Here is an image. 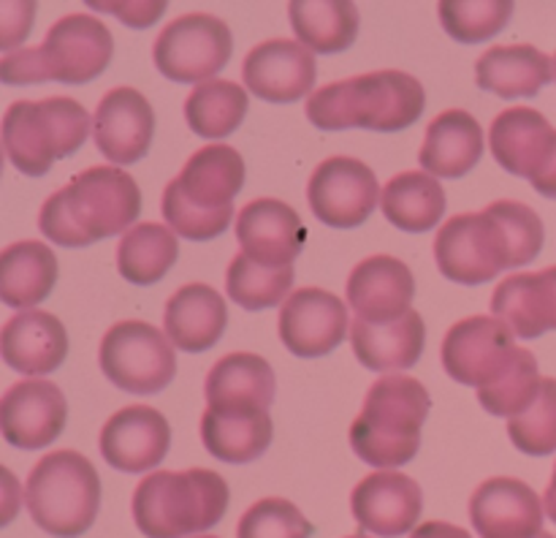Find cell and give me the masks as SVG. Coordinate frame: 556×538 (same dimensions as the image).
<instances>
[{"label":"cell","mask_w":556,"mask_h":538,"mask_svg":"<svg viewBox=\"0 0 556 538\" xmlns=\"http://www.w3.org/2000/svg\"><path fill=\"white\" fill-rule=\"evenodd\" d=\"M228 484L210 467L157 471L134 492V522L147 538H188L215 527L226 516Z\"/></svg>","instance_id":"6"},{"label":"cell","mask_w":556,"mask_h":538,"mask_svg":"<svg viewBox=\"0 0 556 538\" xmlns=\"http://www.w3.org/2000/svg\"><path fill=\"white\" fill-rule=\"evenodd\" d=\"M543 505H546V516L552 522H556V465L552 473V481H548L546 492H543Z\"/></svg>","instance_id":"44"},{"label":"cell","mask_w":556,"mask_h":538,"mask_svg":"<svg viewBox=\"0 0 556 538\" xmlns=\"http://www.w3.org/2000/svg\"><path fill=\"white\" fill-rule=\"evenodd\" d=\"M141 212V190L117 166H90L54 190L38 212V228L63 248H87L103 237L130 232Z\"/></svg>","instance_id":"2"},{"label":"cell","mask_w":556,"mask_h":538,"mask_svg":"<svg viewBox=\"0 0 556 538\" xmlns=\"http://www.w3.org/2000/svg\"><path fill=\"white\" fill-rule=\"evenodd\" d=\"M277 378L271 364L258 353L237 351L223 356L210 370L204 384L210 408H258L269 411Z\"/></svg>","instance_id":"31"},{"label":"cell","mask_w":556,"mask_h":538,"mask_svg":"<svg viewBox=\"0 0 556 538\" xmlns=\"http://www.w3.org/2000/svg\"><path fill=\"white\" fill-rule=\"evenodd\" d=\"M348 538H369V536H364V533H356V536H348Z\"/></svg>","instance_id":"46"},{"label":"cell","mask_w":556,"mask_h":538,"mask_svg":"<svg viewBox=\"0 0 556 538\" xmlns=\"http://www.w3.org/2000/svg\"><path fill=\"white\" fill-rule=\"evenodd\" d=\"M554 76H556V54H554Z\"/></svg>","instance_id":"47"},{"label":"cell","mask_w":556,"mask_h":538,"mask_svg":"<svg viewBox=\"0 0 556 538\" xmlns=\"http://www.w3.org/2000/svg\"><path fill=\"white\" fill-rule=\"evenodd\" d=\"M90 9L109 11V14L119 16V22L130 27H150L166 11V3H90Z\"/></svg>","instance_id":"42"},{"label":"cell","mask_w":556,"mask_h":538,"mask_svg":"<svg viewBox=\"0 0 556 538\" xmlns=\"http://www.w3.org/2000/svg\"><path fill=\"white\" fill-rule=\"evenodd\" d=\"M413 538H472L465 527L451 525V522H424L413 530Z\"/></svg>","instance_id":"43"},{"label":"cell","mask_w":556,"mask_h":538,"mask_svg":"<svg viewBox=\"0 0 556 538\" xmlns=\"http://www.w3.org/2000/svg\"><path fill=\"white\" fill-rule=\"evenodd\" d=\"M92 136L101 155L117 166L141 161L150 152L155 136L152 103L136 87H114L98 103Z\"/></svg>","instance_id":"18"},{"label":"cell","mask_w":556,"mask_h":538,"mask_svg":"<svg viewBox=\"0 0 556 538\" xmlns=\"http://www.w3.org/2000/svg\"><path fill=\"white\" fill-rule=\"evenodd\" d=\"M543 511L535 489L510 476L489 478L470 498V520L481 538H538Z\"/></svg>","instance_id":"20"},{"label":"cell","mask_w":556,"mask_h":538,"mask_svg":"<svg viewBox=\"0 0 556 538\" xmlns=\"http://www.w3.org/2000/svg\"><path fill=\"white\" fill-rule=\"evenodd\" d=\"M293 288L291 266H264L237 253L226 272V293L244 310H269L288 299Z\"/></svg>","instance_id":"37"},{"label":"cell","mask_w":556,"mask_h":538,"mask_svg":"<svg viewBox=\"0 0 556 538\" xmlns=\"http://www.w3.org/2000/svg\"><path fill=\"white\" fill-rule=\"evenodd\" d=\"M231 27L212 14H182L163 27L152 47L155 68L182 85H204L231 60Z\"/></svg>","instance_id":"12"},{"label":"cell","mask_w":556,"mask_h":538,"mask_svg":"<svg viewBox=\"0 0 556 538\" xmlns=\"http://www.w3.org/2000/svg\"><path fill=\"white\" fill-rule=\"evenodd\" d=\"M237 239L242 253L264 266H291L302 253L307 228L291 204L255 199L239 210Z\"/></svg>","instance_id":"22"},{"label":"cell","mask_w":556,"mask_h":538,"mask_svg":"<svg viewBox=\"0 0 556 538\" xmlns=\"http://www.w3.org/2000/svg\"><path fill=\"white\" fill-rule=\"evenodd\" d=\"M527 348L514 340V329L497 315H470L456 321L443 340V367L456 384L489 391L503 384Z\"/></svg>","instance_id":"10"},{"label":"cell","mask_w":556,"mask_h":538,"mask_svg":"<svg viewBox=\"0 0 556 538\" xmlns=\"http://www.w3.org/2000/svg\"><path fill=\"white\" fill-rule=\"evenodd\" d=\"M383 188L372 168L358 158L334 155L318 163L307 185L309 210L331 228H356L378 207Z\"/></svg>","instance_id":"13"},{"label":"cell","mask_w":556,"mask_h":538,"mask_svg":"<svg viewBox=\"0 0 556 538\" xmlns=\"http://www.w3.org/2000/svg\"><path fill=\"white\" fill-rule=\"evenodd\" d=\"M3 362L25 375L54 373L68 356V331L63 321L43 310H25L5 321L0 335Z\"/></svg>","instance_id":"24"},{"label":"cell","mask_w":556,"mask_h":538,"mask_svg":"<svg viewBox=\"0 0 556 538\" xmlns=\"http://www.w3.org/2000/svg\"><path fill=\"white\" fill-rule=\"evenodd\" d=\"M269 411L258 408H206L201 416V440L206 451L228 465H248L271 446Z\"/></svg>","instance_id":"30"},{"label":"cell","mask_w":556,"mask_h":538,"mask_svg":"<svg viewBox=\"0 0 556 538\" xmlns=\"http://www.w3.org/2000/svg\"><path fill=\"white\" fill-rule=\"evenodd\" d=\"M483 155L481 123L465 109H445L429 123L418 163L432 177L456 179L478 166Z\"/></svg>","instance_id":"29"},{"label":"cell","mask_w":556,"mask_h":538,"mask_svg":"<svg viewBox=\"0 0 556 538\" xmlns=\"http://www.w3.org/2000/svg\"><path fill=\"white\" fill-rule=\"evenodd\" d=\"M492 313L521 340H535L556 329V266L521 272L500 280L492 293Z\"/></svg>","instance_id":"26"},{"label":"cell","mask_w":556,"mask_h":538,"mask_svg":"<svg viewBox=\"0 0 556 538\" xmlns=\"http://www.w3.org/2000/svg\"><path fill=\"white\" fill-rule=\"evenodd\" d=\"M177 234L161 223H139L117 245V270L134 286H152L177 264Z\"/></svg>","instance_id":"35"},{"label":"cell","mask_w":556,"mask_h":538,"mask_svg":"<svg viewBox=\"0 0 556 538\" xmlns=\"http://www.w3.org/2000/svg\"><path fill=\"white\" fill-rule=\"evenodd\" d=\"M427 342V324L418 310L391 321H351V346L358 362L375 373H394L407 370L421 359Z\"/></svg>","instance_id":"25"},{"label":"cell","mask_w":556,"mask_h":538,"mask_svg":"<svg viewBox=\"0 0 556 538\" xmlns=\"http://www.w3.org/2000/svg\"><path fill=\"white\" fill-rule=\"evenodd\" d=\"M33 522L54 538H79L101 509V478L79 451H49L33 465L25 484Z\"/></svg>","instance_id":"8"},{"label":"cell","mask_w":556,"mask_h":538,"mask_svg":"<svg viewBox=\"0 0 556 538\" xmlns=\"http://www.w3.org/2000/svg\"><path fill=\"white\" fill-rule=\"evenodd\" d=\"M543 239V221L530 204L500 199L486 210L445 221L434 237V261L448 280L478 286L494 280L503 270L535 261Z\"/></svg>","instance_id":"1"},{"label":"cell","mask_w":556,"mask_h":538,"mask_svg":"<svg viewBox=\"0 0 556 538\" xmlns=\"http://www.w3.org/2000/svg\"><path fill=\"white\" fill-rule=\"evenodd\" d=\"M248 107V92L239 82L210 79L195 85L185 98V120L193 134L204 139H223L242 125Z\"/></svg>","instance_id":"36"},{"label":"cell","mask_w":556,"mask_h":538,"mask_svg":"<svg viewBox=\"0 0 556 538\" xmlns=\"http://www.w3.org/2000/svg\"><path fill=\"white\" fill-rule=\"evenodd\" d=\"M228 324L226 299L206 283H188L172 293L163 313L168 340L188 353L210 351Z\"/></svg>","instance_id":"27"},{"label":"cell","mask_w":556,"mask_h":538,"mask_svg":"<svg viewBox=\"0 0 556 538\" xmlns=\"http://www.w3.org/2000/svg\"><path fill=\"white\" fill-rule=\"evenodd\" d=\"M427 107V90L405 71L386 68L331 82L309 96L307 117L320 130L369 128L402 130L416 123Z\"/></svg>","instance_id":"3"},{"label":"cell","mask_w":556,"mask_h":538,"mask_svg":"<svg viewBox=\"0 0 556 538\" xmlns=\"http://www.w3.org/2000/svg\"><path fill=\"white\" fill-rule=\"evenodd\" d=\"M348 304L356 310V318L391 321L410 310L416 297V277L405 261L394 255H369L353 266L348 277Z\"/></svg>","instance_id":"23"},{"label":"cell","mask_w":556,"mask_h":538,"mask_svg":"<svg viewBox=\"0 0 556 538\" xmlns=\"http://www.w3.org/2000/svg\"><path fill=\"white\" fill-rule=\"evenodd\" d=\"M199 538H217V536H199Z\"/></svg>","instance_id":"48"},{"label":"cell","mask_w":556,"mask_h":538,"mask_svg":"<svg viewBox=\"0 0 556 538\" xmlns=\"http://www.w3.org/2000/svg\"><path fill=\"white\" fill-rule=\"evenodd\" d=\"M68 422V405L58 384L47 378L20 380L0 400L3 438L22 451H38L54 443Z\"/></svg>","instance_id":"15"},{"label":"cell","mask_w":556,"mask_h":538,"mask_svg":"<svg viewBox=\"0 0 556 538\" xmlns=\"http://www.w3.org/2000/svg\"><path fill=\"white\" fill-rule=\"evenodd\" d=\"M244 185V158L228 145L195 150L179 177L163 188L161 210L177 237L206 242L220 237L233 217V196Z\"/></svg>","instance_id":"4"},{"label":"cell","mask_w":556,"mask_h":538,"mask_svg":"<svg viewBox=\"0 0 556 538\" xmlns=\"http://www.w3.org/2000/svg\"><path fill=\"white\" fill-rule=\"evenodd\" d=\"M351 511L362 530L380 538H400L410 533L421 516L424 492L416 478L405 473H369L353 489Z\"/></svg>","instance_id":"19"},{"label":"cell","mask_w":556,"mask_h":538,"mask_svg":"<svg viewBox=\"0 0 556 538\" xmlns=\"http://www.w3.org/2000/svg\"><path fill=\"white\" fill-rule=\"evenodd\" d=\"M432 408L427 386L410 375H383L369 386L364 408L351 427L358 460L394 471L421 449V427Z\"/></svg>","instance_id":"5"},{"label":"cell","mask_w":556,"mask_h":538,"mask_svg":"<svg viewBox=\"0 0 556 538\" xmlns=\"http://www.w3.org/2000/svg\"><path fill=\"white\" fill-rule=\"evenodd\" d=\"M277 331L282 346L296 356H326L345 340L348 304L324 288H299L282 302Z\"/></svg>","instance_id":"14"},{"label":"cell","mask_w":556,"mask_h":538,"mask_svg":"<svg viewBox=\"0 0 556 538\" xmlns=\"http://www.w3.org/2000/svg\"><path fill=\"white\" fill-rule=\"evenodd\" d=\"M489 147L505 172L535 185L556 158V130L538 109L510 107L492 120Z\"/></svg>","instance_id":"16"},{"label":"cell","mask_w":556,"mask_h":538,"mask_svg":"<svg viewBox=\"0 0 556 538\" xmlns=\"http://www.w3.org/2000/svg\"><path fill=\"white\" fill-rule=\"evenodd\" d=\"M380 207L391 226L407 234L432 232L445 212V190L427 172H402L386 183Z\"/></svg>","instance_id":"33"},{"label":"cell","mask_w":556,"mask_h":538,"mask_svg":"<svg viewBox=\"0 0 556 538\" xmlns=\"http://www.w3.org/2000/svg\"><path fill=\"white\" fill-rule=\"evenodd\" d=\"M288 16L309 52H345L358 36V9L348 0H293Z\"/></svg>","instance_id":"34"},{"label":"cell","mask_w":556,"mask_h":538,"mask_svg":"<svg viewBox=\"0 0 556 538\" xmlns=\"http://www.w3.org/2000/svg\"><path fill=\"white\" fill-rule=\"evenodd\" d=\"M514 3L508 0H443L440 22L445 33L462 43L489 41L508 27Z\"/></svg>","instance_id":"38"},{"label":"cell","mask_w":556,"mask_h":538,"mask_svg":"<svg viewBox=\"0 0 556 538\" xmlns=\"http://www.w3.org/2000/svg\"><path fill=\"white\" fill-rule=\"evenodd\" d=\"M508 435L519 451L546 456L556 451V378H543L535 402L508 422Z\"/></svg>","instance_id":"39"},{"label":"cell","mask_w":556,"mask_h":538,"mask_svg":"<svg viewBox=\"0 0 556 538\" xmlns=\"http://www.w3.org/2000/svg\"><path fill=\"white\" fill-rule=\"evenodd\" d=\"M313 525L286 498H264L250 505L237 525V538H309Z\"/></svg>","instance_id":"40"},{"label":"cell","mask_w":556,"mask_h":538,"mask_svg":"<svg viewBox=\"0 0 556 538\" xmlns=\"http://www.w3.org/2000/svg\"><path fill=\"white\" fill-rule=\"evenodd\" d=\"M58 283V255L38 239H22L0 253V299L9 308H33Z\"/></svg>","instance_id":"32"},{"label":"cell","mask_w":556,"mask_h":538,"mask_svg":"<svg viewBox=\"0 0 556 538\" xmlns=\"http://www.w3.org/2000/svg\"><path fill=\"white\" fill-rule=\"evenodd\" d=\"M538 538H554V536H552V533H546V530H543L541 536H538Z\"/></svg>","instance_id":"45"},{"label":"cell","mask_w":556,"mask_h":538,"mask_svg":"<svg viewBox=\"0 0 556 538\" xmlns=\"http://www.w3.org/2000/svg\"><path fill=\"white\" fill-rule=\"evenodd\" d=\"M90 128V112L74 98L14 101L3 114L5 158L27 177H43L54 161L85 145Z\"/></svg>","instance_id":"9"},{"label":"cell","mask_w":556,"mask_h":538,"mask_svg":"<svg viewBox=\"0 0 556 538\" xmlns=\"http://www.w3.org/2000/svg\"><path fill=\"white\" fill-rule=\"evenodd\" d=\"M172 446L166 416L150 405L119 408L101 429V454L119 473H150Z\"/></svg>","instance_id":"17"},{"label":"cell","mask_w":556,"mask_h":538,"mask_svg":"<svg viewBox=\"0 0 556 538\" xmlns=\"http://www.w3.org/2000/svg\"><path fill=\"white\" fill-rule=\"evenodd\" d=\"M109 384L134 395L163 391L177 375L174 342L147 321H119L103 335L98 351Z\"/></svg>","instance_id":"11"},{"label":"cell","mask_w":556,"mask_h":538,"mask_svg":"<svg viewBox=\"0 0 556 538\" xmlns=\"http://www.w3.org/2000/svg\"><path fill=\"white\" fill-rule=\"evenodd\" d=\"M33 14L36 5L33 3H3V16H0V47L5 54L27 38L33 27Z\"/></svg>","instance_id":"41"},{"label":"cell","mask_w":556,"mask_h":538,"mask_svg":"<svg viewBox=\"0 0 556 538\" xmlns=\"http://www.w3.org/2000/svg\"><path fill=\"white\" fill-rule=\"evenodd\" d=\"M552 76L554 60L532 43H500L486 49L476 63L478 87L505 101L535 98Z\"/></svg>","instance_id":"28"},{"label":"cell","mask_w":556,"mask_h":538,"mask_svg":"<svg viewBox=\"0 0 556 538\" xmlns=\"http://www.w3.org/2000/svg\"><path fill=\"white\" fill-rule=\"evenodd\" d=\"M315 71V54L304 43L271 38L250 49L242 65V79L261 101L293 103L313 90Z\"/></svg>","instance_id":"21"},{"label":"cell","mask_w":556,"mask_h":538,"mask_svg":"<svg viewBox=\"0 0 556 538\" xmlns=\"http://www.w3.org/2000/svg\"><path fill=\"white\" fill-rule=\"evenodd\" d=\"M112 54L114 38L98 16L65 14L49 27L43 43L5 54L0 60V76L5 85H85L109 68Z\"/></svg>","instance_id":"7"}]
</instances>
